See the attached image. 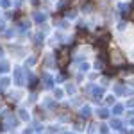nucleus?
Instances as JSON below:
<instances>
[{"instance_id": "f257e3e1", "label": "nucleus", "mask_w": 134, "mask_h": 134, "mask_svg": "<svg viewBox=\"0 0 134 134\" xmlns=\"http://www.w3.org/2000/svg\"><path fill=\"white\" fill-rule=\"evenodd\" d=\"M66 63H68V50L64 48V50L61 52V55H59V64H61V66H66Z\"/></svg>"}, {"instance_id": "f03ea898", "label": "nucleus", "mask_w": 134, "mask_h": 134, "mask_svg": "<svg viewBox=\"0 0 134 134\" xmlns=\"http://www.w3.org/2000/svg\"><path fill=\"white\" fill-rule=\"evenodd\" d=\"M131 18H132V20H134V11H132V14H131Z\"/></svg>"}]
</instances>
